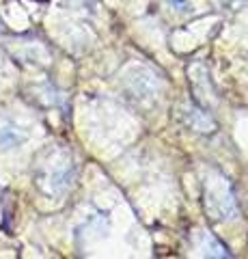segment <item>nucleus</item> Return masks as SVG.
<instances>
[{"mask_svg": "<svg viewBox=\"0 0 248 259\" xmlns=\"http://www.w3.org/2000/svg\"><path fill=\"white\" fill-rule=\"evenodd\" d=\"M22 141H24V132L20 127H15L11 123L0 125V147L11 149V147H15V145H20Z\"/></svg>", "mask_w": 248, "mask_h": 259, "instance_id": "f257e3e1", "label": "nucleus"}]
</instances>
